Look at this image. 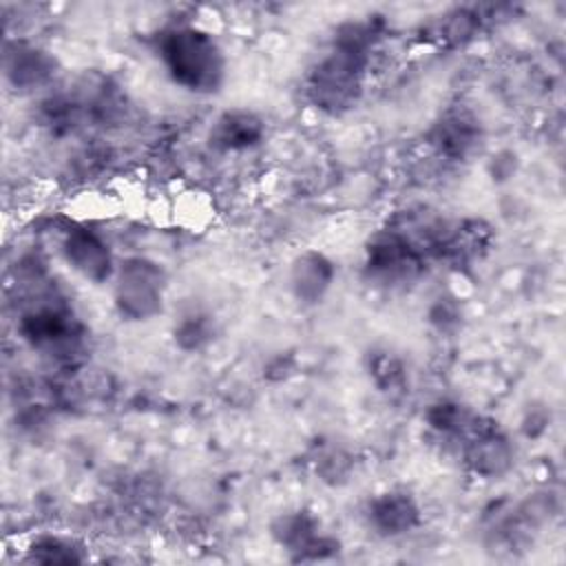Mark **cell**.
Masks as SVG:
<instances>
[{
  "label": "cell",
  "instance_id": "16",
  "mask_svg": "<svg viewBox=\"0 0 566 566\" xmlns=\"http://www.w3.org/2000/svg\"><path fill=\"white\" fill-rule=\"evenodd\" d=\"M210 336H212L210 316L201 312H188L175 325V340L184 349H197L203 343H208Z\"/></svg>",
  "mask_w": 566,
  "mask_h": 566
},
{
  "label": "cell",
  "instance_id": "4",
  "mask_svg": "<svg viewBox=\"0 0 566 566\" xmlns=\"http://www.w3.org/2000/svg\"><path fill=\"white\" fill-rule=\"evenodd\" d=\"M164 290V270L144 256H130L117 270L115 305L122 316L146 321L161 312Z\"/></svg>",
  "mask_w": 566,
  "mask_h": 566
},
{
  "label": "cell",
  "instance_id": "6",
  "mask_svg": "<svg viewBox=\"0 0 566 566\" xmlns=\"http://www.w3.org/2000/svg\"><path fill=\"white\" fill-rule=\"evenodd\" d=\"M455 438L462 440L464 462L482 478H497L513 462V447L493 420L473 413Z\"/></svg>",
  "mask_w": 566,
  "mask_h": 566
},
{
  "label": "cell",
  "instance_id": "5",
  "mask_svg": "<svg viewBox=\"0 0 566 566\" xmlns=\"http://www.w3.org/2000/svg\"><path fill=\"white\" fill-rule=\"evenodd\" d=\"M424 254L396 228L376 232L367 243L365 270L378 283H407L422 270Z\"/></svg>",
  "mask_w": 566,
  "mask_h": 566
},
{
  "label": "cell",
  "instance_id": "9",
  "mask_svg": "<svg viewBox=\"0 0 566 566\" xmlns=\"http://www.w3.org/2000/svg\"><path fill=\"white\" fill-rule=\"evenodd\" d=\"M367 520L376 533L394 537L409 533L420 524V506L407 491L391 489L369 500Z\"/></svg>",
  "mask_w": 566,
  "mask_h": 566
},
{
  "label": "cell",
  "instance_id": "10",
  "mask_svg": "<svg viewBox=\"0 0 566 566\" xmlns=\"http://www.w3.org/2000/svg\"><path fill=\"white\" fill-rule=\"evenodd\" d=\"M334 272H336L334 263L325 254L316 250H307L298 254L290 268L292 294L301 303H307V305L318 303L329 290L334 281Z\"/></svg>",
  "mask_w": 566,
  "mask_h": 566
},
{
  "label": "cell",
  "instance_id": "12",
  "mask_svg": "<svg viewBox=\"0 0 566 566\" xmlns=\"http://www.w3.org/2000/svg\"><path fill=\"white\" fill-rule=\"evenodd\" d=\"M263 122L250 111H228L210 128V146L217 150H245L263 139Z\"/></svg>",
  "mask_w": 566,
  "mask_h": 566
},
{
  "label": "cell",
  "instance_id": "3",
  "mask_svg": "<svg viewBox=\"0 0 566 566\" xmlns=\"http://www.w3.org/2000/svg\"><path fill=\"white\" fill-rule=\"evenodd\" d=\"M18 329L33 349L55 358H71L82 343L80 321L73 316L64 298L55 294L33 301L22 312Z\"/></svg>",
  "mask_w": 566,
  "mask_h": 566
},
{
  "label": "cell",
  "instance_id": "15",
  "mask_svg": "<svg viewBox=\"0 0 566 566\" xmlns=\"http://www.w3.org/2000/svg\"><path fill=\"white\" fill-rule=\"evenodd\" d=\"M369 374L380 391L394 394L405 389V367L398 358L389 356L387 352H376L369 360Z\"/></svg>",
  "mask_w": 566,
  "mask_h": 566
},
{
  "label": "cell",
  "instance_id": "7",
  "mask_svg": "<svg viewBox=\"0 0 566 566\" xmlns=\"http://www.w3.org/2000/svg\"><path fill=\"white\" fill-rule=\"evenodd\" d=\"M279 546L292 553L296 562H316L336 553L338 542L321 533V522L305 509L279 515L270 526Z\"/></svg>",
  "mask_w": 566,
  "mask_h": 566
},
{
  "label": "cell",
  "instance_id": "1",
  "mask_svg": "<svg viewBox=\"0 0 566 566\" xmlns=\"http://www.w3.org/2000/svg\"><path fill=\"white\" fill-rule=\"evenodd\" d=\"M371 29L367 24H345L334 49L314 66L307 82L312 102L332 115L352 108L360 95L367 66Z\"/></svg>",
  "mask_w": 566,
  "mask_h": 566
},
{
  "label": "cell",
  "instance_id": "11",
  "mask_svg": "<svg viewBox=\"0 0 566 566\" xmlns=\"http://www.w3.org/2000/svg\"><path fill=\"white\" fill-rule=\"evenodd\" d=\"M482 139L478 119L467 111H449L431 130V144L447 157L464 159Z\"/></svg>",
  "mask_w": 566,
  "mask_h": 566
},
{
  "label": "cell",
  "instance_id": "8",
  "mask_svg": "<svg viewBox=\"0 0 566 566\" xmlns=\"http://www.w3.org/2000/svg\"><path fill=\"white\" fill-rule=\"evenodd\" d=\"M69 265L93 283H104L113 274V256L106 241L91 228H71L62 243Z\"/></svg>",
  "mask_w": 566,
  "mask_h": 566
},
{
  "label": "cell",
  "instance_id": "13",
  "mask_svg": "<svg viewBox=\"0 0 566 566\" xmlns=\"http://www.w3.org/2000/svg\"><path fill=\"white\" fill-rule=\"evenodd\" d=\"M4 69H7V77L24 88V86H38L44 80H49L51 71H53V60L35 49V46H27V44H15V51H11L7 46V55H4Z\"/></svg>",
  "mask_w": 566,
  "mask_h": 566
},
{
  "label": "cell",
  "instance_id": "2",
  "mask_svg": "<svg viewBox=\"0 0 566 566\" xmlns=\"http://www.w3.org/2000/svg\"><path fill=\"white\" fill-rule=\"evenodd\" d=\"M159 57L170 77L195 93H214L226 75V57L217 40L190 24L161 33Z\"/></svg>",
  "mask_w": 566,
  "mask_h": 566
},
{
  "label": "cell",
  "instance_id": "14",
  "mask_svg": "<svg viewBox=\"0 0 566 566\" xmlns=\"http://www.w3.org/2000/svg\"><path fill=\"white\" fill-rule=\"evenodd\" d=\"M29 559L40 564H77L84 559L75 542L60 535H42L31 542Z\"/></svg>",
  "mask_w": 566,
  "mask_h": 566
}]
</instances>
